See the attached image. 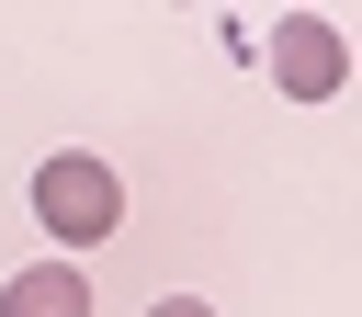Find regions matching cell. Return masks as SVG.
<instances>
[{
	"mask_svg": "<svg viewBox=\"0 0 362 317\" xmlns=\"http://www.w3.org/2000/svg\"><path fill=\"white\" fill-rule=\"evenodd\" d=\"M34 226H45V238H68V249H102V238L124 226V181H113V158L57 147V158L34 170Z\"/></svg>",
	"mask_w": 362,
	"mask_h": 317,
	"instance_id": "1",
	"label": "cell"
},
{
	"mask_svg": "<svg viewBox=\"0 0 362 317\" xmlns=\"http://www.w3.org/2000/svg\"><path fill=\"white\" fill-rule=\"evenodd\" d=\"M272 79H283L294 102H328V91L351 79V45H339V23H317V11L272 23Z\"/></svg>",
	"mask_w": 362,
	"mask_h": 317,
	"instance_id": "2",
	"label": "cell"
},
{
	"mask_svg": "<svg viewBox=\"0 0 362 317\" xmlns=\"http://www.w3.org/2000/svg\"><path fill=\"white\" fill-rule=\"evenodd\" d=\"M0 317H90V283H79L68 260H34V272L0 283Z\"/></svg>",
	"mask_w": 362,
	"mask_h": 317,
	"instance_id": "3",
	"label": "cell"
},
{
	"mask_svg": "<svg viewBox=\"0 0 362 317\" xmlns=\"http://www.w3.org/2000/svg\"><path fill=\"white\" fill-rule=\"evenodd\" d=\"M147 317H215V306H204V294H158Z\"/></svg>",
	"mask_w": 362,
	"mask_h": 317,
	"instance_id": "4",
	"label": "cell"
}]
</instances>
